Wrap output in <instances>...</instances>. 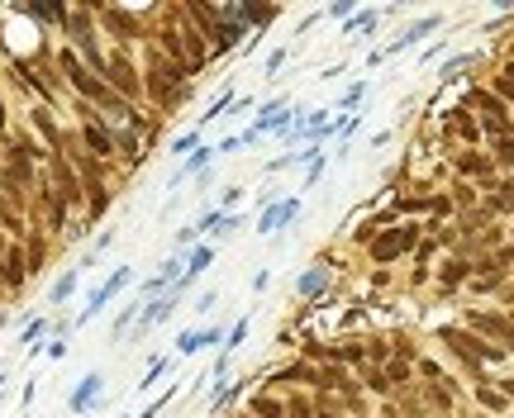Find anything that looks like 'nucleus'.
Instances as JSON below:
<instances>
[{
  "instance_id": "1",
  "label": "nucleus",
  "mask_w": 514,
  "mask_h": 418,
  "mask_svg": "<svg viewBox=\"0 0 514 418\" xmlns=\"http://www.w3.org/2000/svg\"><path fill=\"white\" fill-rule=\"evenodd\" d=\"M438 338L448 342L453 352H458L462 362L471 366V371H481V362H500V347H490V342H481L476 333H467V328H443Z\"/></svg>"
},
{
  "instance_id": "2",
  "label": "nucleus",
  "mask_w": 514,
  "mask_h": 418,
  "mask_svg": "<svg viewBox=\"0 0 514 418\" xmlns=\"http://www.w3.org/2000/svg\"><path fill=\"white\" fill-rule=\"evenodd\" d=\"M105 86L114 91V95H124L129 104L143 95V77L134 72V62H129L124 52H109V57H105Z\"/></svg>"
},
{
  "instance_id": "3",
  "label": "nucleus",
  "mask_w": 514,
  "mask_h": 418,
  "mask_svg": "<svg viewBox=\"0 0 514 418\" xmlns=\"http://www.w3.org/2000/svg\"><path fill=\"white\" fill-rule=\"evenodd\" d=\"M48 167H53V190L67 200V209H77V205L86 200V181L77 176V167L67 162V153H53V162H48Z\"/></svg>"
},
{
  "instance_id": "4",
  "label": "nucleus",
  "mask_w": 514,
  "mask_h": 418,
  "mask_svg": "<svg viewBox=\"0 0 514 418\" xmlns=\"http://www.w3.org/2000/svg\"><path fill=\"white\" fill-rule=\"evenodd\" d=\"M414 242H419V229H414V224H405V229H391V233L372 238V261H381V266H386V261H395L400 252H409Z\"/></svg>"
},
{
  "instance_id": "5",
  "label": "nucleus",
  "mask_w": 514,
  "mask_h": 418,
  "mask_svg": "<svg viewBox=\"0 0 514 418\" xmlns=\"http://www.w3.org/2000/svg\"><path fill=\"white\" fill-rule=\"evenodd\" d=\"M96 24L109 29L119 43H134V38H143V20H138V15H129V10H119V5H105V10L96 15Z\"/></svg>"
},
{
  "instance_id": "6",
  "label": "nucleus",
  "mask_w": 514,
  "mask_h": 418,
  "mask_svg": "<svg viewBox=\"0 0 514 418\" xmlns=\"http://www.w3.org/2000/svg\"><path fill=\"white\" fill-rule=\"evenodd\" d=\"M129 276H134L129 266H114V276H109L105 286H96V290H91V295H86V309H82V318H77V323H86V318H96V314L105 309V304H109V300H114V295H119V290L129 286Z\"/></svg>"
},
{
  "instance_id": "7",
  "label": "nucleus",
  "mask_w": 514,
  "mask_h": 418,
  "mask_svg": "<svg viewBox=\"0 0 514 418\" xmlns=\"http://www.w3.org/2000/svg\"><path fill=\"white\" fill-rule=\"evenodd\" d=\"M176 304H181V295H176V290H167V295H158V300H148V309H143V314L134 318V338L143 342V333H148L153 323H162V318H167L172 309H176Z\"/></svg>"
},
{
  "instance_id": "8",
  "label": "nucleus",
  "mask_w": 514,
  "mask_h": 418,
  "mask_svg": "<svg viewBox=\"0 0 514 418\" xmlns=\"http://www.w3.org/2000/svg\"><path fill=\"white\" fill-rule=\"evenodd\" d=\"M24 281H29V261H24V247L15 242V247L0 257V286H5V290H20Z\"/></svg>"
},
{
  "instance_id": "9",
  "label": "nucleus",
  "mask_w": 514,
  "mask_h": 418,
  "mask_svg": "<svg viewBox=\"0 0 514 418\" xmlns=\"http://www.w3.org/2000/svg\"><path fill=\"white\" fill-rule=\"evenodd\" d=\"M82 143L91 157H100V162H109V153H114V133L100 124V119H86L82 124Z\"/></svg>"
},
{
  "instance_id": "10",
  "label": "nucleus",
  "mask_w": 514,
  "mask_h": 418,
  "mask_svg": "<svg viewBox=\"0 0 514 418\" xmlns=\"http://www.w3.org/2000/svg\"><path fill=\"white\" fill-rule=\"evenodd\" d=\"M33 129L43 133V143H48V153H67V133L57 129V119L48 109H33Z\"/></svg>"
},
{
  "instance_id": "11",
  "label": "nucleus",
  "mask_w": 514,
  "mask_h": 418,
  "mask_svg": "<svg viewBox=\"0 0 514 418\" xmlns=\"http://www.w3.org/2000/svg\"><path fill=\"white\" fill-rule=\"evenodd\" d=\"M296 214H300V200H281V205H271L267 214L257 219V233H276V229H281V224H291Z\"/></svg>"
},
{
  "instance_id": "12",
  "label": "nucleus",
  "mask_w": 514,
  "mask_h": 418,
  "mask_svg": "<svg viewBox=\"0 0 514 418\" xmlns=\"http://www.w3.org/2000/svg\"><path fill=\"white\" fill-rule=\"evenodd\" d=\"M109 200H114V195H109L105 181H86V219H91V224L109 209Z\"/></svg>"
},
{
  "instance_id": "13",
  "label": "nucleus",
  "mask_w": 514,
  "mask_h": 418,
  "mask_svg": "<svg viewBox=\"0 0 514 418\" xmlns=\"http://www.w3.org/2000/svg\"><path fill=\"white\" fill-rule=\"evenodd\" d=\"M210 342H219V328H190V333L176 338V352L190 357V352H200V347H210Z\"/></svg>"
},
{
  "instance_id": "14",
  "label": "nucleus",
  "mask_w": 514,
  "mask_h": 418,
  "mask_svg": "<svg viewBox=\"0 0 514 418\" xmlns=\"http://www.w3.org/2000/svg\"><path fill=\"white\" fill-rule=\"evenodd\" d=\"M210 157H219V153H215V148H205V143H200V148H195V153H190L186 162L176 167V176H172V181H181V176H195V171H205V162H210Z\"/></svg>"
},
{
  "instance_id": "15",
  "label": "nucleus",
  "mask_w": 514,
  "mask_h": 418,
  "mask_svg": "<svg viewBox=\"0 0 514 418\" xmlns=\"http://www.w3.org/2000/svg\"><path fill=\"white\" fill-rule=\"evenodd\" d=\"M248 414H252V418H286V404H281V399H271V394H252Z\"/></svg>"
},
{
  "instance_id": "16",
  "label": "nucleus",
  "mask_w": 514,
  "mask_h": 418,
  "mask_svg": "<svg viewBox=\"0 0 514 418\" xmlns=\"http://www.w3.org/2000/svg\"><path fill=\"white\" fill-rule=\"evenodd\" d=\"M276 380H291V385H319V371H315L310 362H296V366H286Z\"/></svg>"
},
{
  "instance_id": "17",
  "label": "nucleus",
  "mask_w": 514,
  "mask_h": 418,
  "mask_svg": "<svg viewBox=\"0 0 514 418\" xmlns=\"http://www.w3.org/2000/svg\"><path fill=\"white\" fill-rule=\"evenodd\" d=\"M490 167H495V162L481 157V153H462L458 157V171H462V176H490Z\"/></svg>"
},
{
  "instance_id": "18",
  "label": "nucleus",
  "mask_w": 514,
  "mask_h": 418,
  "mask_svg": "<svg viewBox=\"0 0 514 418\" xmlns=\"http://www.w3.org/2000/svg\"><path fill=\"white\" fill-rule=\"evenodd\" d=\"M138 148H143V143H138V133L134 129H124V133H114V153H124V162H129V167H138Z\"/></svg>"
},
{
  "instance_id": "19",
  "label": "nucleus",
  "mask_w": 514,
  "mask_h": 418,
  "mask_svg": "<svg viewBox=\"0 0 514 418\" xmlns=\"http://www.w3.org/2000/svg\"><path fill=\"white\" fill-rule=\"evenodd\" d=\"M77 281H82V266H72L67 276H57V281H53V295H48V300H53V304H62V300L77 290Z\"/></svg>"
},
{
  "instance_id": "20",
  "label": "nucleus",
  "mask_w": 514,
  "mask_h": 418,
  "mask_svg": "<svg viewBox=\"0 0 514 418\" xmlns=\"http://www.w3.org/2000/svg\"><path fill=\"white\" fill-rule=\"evenodd\" d=\"M43 252H48V242H43V238L33 233V238H29V247H24V261H29V276H38V271H43Z\"/></svg>"
},
{
  "instance_id": "21",
  "label": "nucleus",
  "mask_w": 514,
  "mask_h": 418,
  "mask_svg": "<svg viewBox=\"0 0 514 418\" xmlns=\"http://www.w3.org/2000/svg\"><path fill=\"white\" fill-rule=\"evenodd\" d=\"M243 20H248V29H262L276 20V5H243Z\"/></svg>"
},
{
  "instance_id": "22",
  "label": "nucleus",
  "mask_w": 514,
  "mask_h": 418,
  "mask_svg": "<svg viewBox=\"0 0 514 418\" xmlns=\"http://www.w3.org/2000/svg\"><path fill=\"white\" fill-rule=\"evenodd\" d=\"M0 229H5V233H15V238H24V233H29L24 219L15 214V205H5V200H0Z\"/></svg>"
},
{
  "instance_id": "23",
  "label": "nucleus",
  "mask_w": 514,
  "mask_h": 418,
  "mask_svg": "<svg viewBox=\"0 0 514 418\" xmlns=\"http://www.w3.org/2000/svg\"><path fill=\"white\" fill-rule=\"evenodd\" d=\"M243 338H248V318H239V323L229 328V338H224V357H234V352L243 347Z\"/></svg>"
},
{
  "instance_id": "24",
  "label": "nucleus",
  "mask_w": 514,
  "mask_h": 418,
  "mask_svg": "<svg viewBox=\"0 0 514 418\" xmlns=\"http://www.w3.org/2000/svg\"><path fill=\"white\" fill-rule=\"evenodd\" d=\"M453 129H458L462 138H481V124H476L467 109H458V114H453Z\"/></svg>"
},
{
  "instance_id": "25",
  "label": "nucleus",
  "mask_w": 514,
  "mask_h": 418,
  "mask_svg": "<svg viewBox=\"0 0 514 418\" xmlns=\"http://www.w3.org/2000/svg\"><path fill=\"white\" fill-rule=\"evenodd\" d=\"M495 167H514V138H495V153H490Z\"/></svg>"
},
{
  "instance_id": "26",
  "label": "nucleus",
  "mask_w": 514,
  "mask_h": 418,
  "mask_svg": "<svg viewBox=\"0 0 514 418\" xmlns=\"http://www.w3.org/2000/svg\"><path fill=\"white\" fill-rule=\"evenodd\" d=\"M100 390V376H86V385L77 394H72V409H86V404H91V394Z\"/></svg>"
},
{
  "instance_id": "27",
  "label": "nucleus",
  "mask_w": 514,
  "mask_h": 418,
  "mask_svg": "<svg viewBox=\"0 0 514 418\" xmlns=\"http://www.w3.org/2000/svg\"><path fill=\"white\" fill-rule=\"evenodd\" d=\"M286 418H315V404L305 394H296V399H286Z\"/></svg>"
},
{
  "instance_id": "28",
  "label": "nucleus",
  "mask_w": 514,
  "mask_h": 418,
  "mask_svg": "<svg viewBox=\"0 0 514 418\" xmlns=\"http://www.w3.org/2000/svg\"><path fill=\"white\" fill-rule=\"evenodd\" d=\"M467 276H471L467 261H448V266H443V286H458V281H467Z\"/></svg>"
},
{
  "instance_id": "29",
  "label": "nucleus",
  "mask_w": 514,
  "mask_h": 418,
  "mask_svg": "<svg viewBox=\"0 0 514 418\" xmlns=\"http://www.w3.org/2000/svg\"><path fill=\"white\" fill-rule=\"evenodd\" d=\"M43 333H48V323H43V318H33V323L24 328V338H20V342H24L29 352H38V338H43Z\"/></svg>"
},
{
  "instance_id": "30",
  "label": "nucleus",
  "mask_w": 514,
  "mask_h": 418,
  "mask_svg": "<svg viewBox=\"0 0 514 418\" xmlns=\"http://www.w3.org/2000/svg\"><path fill=\"white\" fill-rule=\"evenodd\" d=\"M362 380H367V390H377V394L391 390V380H386V371H381V366H367V376H362Z\"/></svg>"
},
{
  "instance_id": "31",
  "label": "nucleus",
  "mask_w": 514,
  "mask_h": 418,
  "mask_svg": "<svg viewBox=\"0 0 514 418\" xmlns=\"http://www.w3.org/2000/svg\"><path fill=\"white\" fill-rule=\"evenodd\" d=\"M490 209H514V176H510V181H500V195L490 200Z\"/></svg>"
},
{
  "instance_id": "32",
  "label": "nucleus",
  "mask_w": 514,
  "mask_h": 418,
  "mask_svg": "<svg viewBox=\"0 0 514 418\" xmlns=\"http://www.w3.org/2000/svg\"><path fill=\"white\" fill-rule=\"evenodd\" d=\"M229 109H234V95H219V100L210 104V109H205V124H215V119H224Z\"/></svg>"
},
{
  "instance_id": "33",
  "label": "nucleus",
  "mask_w": 514,
  "mask_h": 418,
  "mask_svg": "<svg viewBox=\"0 0 514 418\" xmlns=\"http://www.w3.org/2000/svg\"><path fill=\"white\" fill-rule=\"evenodd\" d=\"M167 371V357H158V362L148 366V376H143V380H138V390H153V385H158V376H162Z\"/></svg>"
},
{
  "instance_id": "34",
  "label": "nucleus",
  "mask_w": 514,
  "mask_h": 418,
  "mask_svg": "<svg viewBox=\"0 0 514 418\" xmlns=\"http://www.w3.org/2000/svg\"><path fill=\"white\" fill-rule=\"evenodd\" d=\"M195 148H200V133H181V138L172 143V153H176V157H181V153H195Z\"/></svg>"
},
{
  "instance_id": "35",
  "label": "nucleus",
  "mask_w": 514,
  "mask_h": 418,
  "mask_svg": "<svg viewBox=\"0 0 514 418\" xmlns=\"http://www.w3.org/2000/svg\"><path fill=\"white\" fill-rule=\"evenodd\" d=\"M495 91H500V95H505V100L514 104V62H510V67H505V77L495 81Z\"/></svg>"
},
{
  "instance_id": "36",
  "label": "nucleus",
  "mask_w": 514,
  "mask_h": 418,
  "mask_svg": "<svg viewBox=\"0 0 514 418\" xmlns=\"http://www.w3.org/2000/svg\"><path fill=\"white\" fill-rule=\"evenodd\" d=\"M367 362H391V347L386 342H367Z\"/></svg>"
},
{
  "instance_id": "37",
  "label": "nucleus",
  "mask_w": 514,
  "mask_h": 418,
  "mask_svg": "<svg viewBox=\"0 0 514 418\" xmlns=\"http://www.w3.org/2000/svg\"><path fill=\"white\" fill-rule=\"evenodd\" d=\"M481 404H486V409H505V394H500V390H486V385H481Z\"/></svg>"
},
{
  "instance_id": "38",
  "label": "nucleus",
  "mask_w": 514,
  "mask_h": 418,
  "mask_svg": "<svg viewBox=\"0 0 514 418\" xmlns=\"http://www.w3.org/2000/svg\"><path fill=\"white\" fill-rule=\"evenodd\" d=\"M167 404H172V390H167L162 399H153V404H148V409H143V414H138V418H158V414H162V409H167Z\"/></svg>"
},
{
  "instance_id": "39",
  "label": "nucleus",
  "mask_w": 514,
  "mask_h": 418,
  "mask_svg": "<svg viewBox=\"0 0 514 418\" xmlns=\"http://www.w3.org/2000/svg\"><path fill=\"white\" fill-rule=\"evenodd\" d=\"M195 238H200V229H195V224H186V229H181V233H176V252H181V247H190V242H195Z\"/></svg>"
},
{
  "instance_id": "40",
  "label": "nucleus",
  "mask_w": 514,
  "mask_h": 418,
  "mask_svg": "<svg viewBox=\"0 0 514 418\" xmlns=\"http://www.w3.org/2000/svg\"><path fill=\"white\" fill-rule=\"evenodd\" d=\"M324 286V271H310V276H305V281H300V290H305V295H315V290Z\"/></svg>"
},
{
  "instance_id": "41",
  "label": "nucleus",
  "mask_w": 514,
  "mask_h": 418,
  "mask_svg": "<svg viewBox=\"0 0 514 418\" xmlns=\"http://www.w3.org/2000/svg\"><path fill=\"white\" fill-rule=\"evenodd\" d=\"M429 209H433V214H448V209H453V200H443V195H433V200H429Z\"/></svg>"
},
{
  "instance_id": "42",
  "label": "nucleus",
  "mask_w": 514,
  "mask_h": 418,
  "mask_svg": "<svg viewBox=\"0 0 514 418\" xmlns=\"http://www.w3.org/2000/svg\"><path fill=\"white\" fill-rule=\"evenodd\" d=\"M500 394H510V399H514V380H505V385H500Z\"/></svg>"
},
{
  "instance_id": "43",
  "label": "nucleus",
  "mask_w": 514,
  "mask_h": 418,
  "mask_svg": "<svg viewBox=\"0 0 514 418\" xmlns=\"http://www.w3.org/2000/svg\"><path fill=\"white\" fill-rule=\"evenodd\" d=\"M0 129H5V104H0Z\"/></svg>"
},
{
  "instance_id": "44",
  "label": "nucleus",
  "mask_w": 514,
  "mask_h": 418,
  "mask_svg": "<svg viewBox=\"0 0 514 418\" xmlns=\"http://www.w3.org/2000/svg\"><path fill=\"white\" fill-rule=\"evenodd\" d=\"M0 176H5V167H0Z\"/></svg>"
},
{
  "instance_id": "45",
  "label": "nucleus",
  "mask_w": 514,
  "mask_h": 418,
  "mask_svg": "<svg viewBox=\"0 0 514 418\" xmlns=\"http://www.w3.org/2000/svg\"><path fill=\"white\" fill-rule=\"evenodd\" d=\"M443 418H448V414H443Z\"/></svg>"
},
{
  "instance_id": "46",
  "label": "nucleus",
  "mask_w": 514,
  "mask_h": 418,
  "mask_svg": "<svg viewBox=\"0 0 514 418\" xmlns=\"http://www.w3.org/2000/svg\"><path fill=\"white\" fill-rule=\"evenodd\" d=\"M248 418H252V414H248Z\"/></svg>"
}]
</instances>
